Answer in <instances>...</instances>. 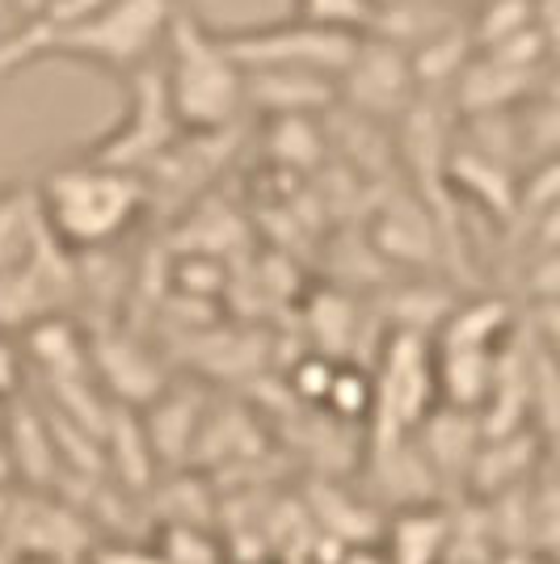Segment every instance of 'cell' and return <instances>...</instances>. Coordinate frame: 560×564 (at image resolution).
Masks as SVG:
<instances>
[{
  "label": "cell",
  "mask_w": 560,
  "mask_h": 564,
  "mask_svg": "<svg viewBox=\"0 0 560 564\" xmlns=\"http://www.w3.org/2000/svg\"><path fill=\"white\" fill-rule=\"evenodd\" d=\"M177 0H118L94 18L68 25H34L0 39V76L22 72L39 59H80L127 80L131 72L161 59L164 30Z\"/></svg>",
  "instance_id": "1"
},
{
  "label": "cell",
  "mask_w": 560,
  "mask_h": 564,
  "mask_svg": "<svg viewBox=\"0 0 560 564\" xmlns=\"http://www.w3.org/2000/svg\"><path fill=\"white\" fill-rule=\"evenodd\" d=\"M164 94L182 135H219L233 131L245 115V72L219 47L215 25H207L190 4H173V18L161 47Z\"/></svg>",
  "instance_id": "2"
},
{
  "label": "cell",
  "mask_w": 560,
  "mask_h": 564,
  "mask_svg": "<svg viewBox=\"0 0 560 564\" xmlns=\"http://www.w3.org/2000/svg\"><path fill=\"white\" fill-rule=\"evenodd\" d=\"M34 189H39V207H43L51 240L72 258L110 249L152 203L148 177L89 165V161H68V165L51 169Z\"/></svg>",
  "instance_id": "3"
},
{
  "label": "cell",
  "mask_w": 560,
  "mask_h": 564,
  "mask_svg": "<svg viewBox=\"0 0 560 564\" xmlns=\"http://www.w3.org/2000/svg\"><path fill=\"white\" fill-rule=\"evenodd\" d=\"M215 39L240 72H321V76L337 80L351 68L354 51L363 43V30L282 18V22L266 25L215 30Z\"/></svg>",
  "instance_id": "4"
},
{
  "label": "cell",
  "mask_w": 560,
  "mask_h": 564,
  "mask_svg": "<svg viewBox=\"0 0 560 564\" xmlns=\"http://www.w3.org/2000/svg\"><path fill=\"white\" fill-rule=\"evenodd\" d=\"M177 140H182V127H177L173 106H169V94H164L161 59H152L148 68L127 76V106H122V118H118L106 135H97L94 143H85V148L76 152V161L148 177Z\"/></svg>",
  "instance_id": "5"
},
{
  "label": "cell",
  "mask_w": 560,
  "mask_h": 564,
  "mask_svg": "<svg viewBox=\"0 0 560 564\" xmlns=\"http://www.w3.org/2000/svg\"><path fill=\"white\" fill-rule=\"evenodd\" d=\"M371 425L375 447L400 443L418 430L439 400V379H434V354L421 333H392L384 346V362L371 376Z\"/></svg>",
  "instance_id": "6"
},
{
  "label": "cell",
  "mask_w": 560,
  "mask_h": 564,
  "mask_svg": "<svg viewBox=\"0 0 560 564\" xmlns=\"http://www.w3.org/2000/svg\"><path fill=\"white\" fill-rule=\"evenodd\" d=\"M337 101L351 106V115L367 118V122H384V118H405L409 106L418 101V80L409 68V51L397 43L367 34L354 51L351 68L337 76Z\"/></svg>",
  "instance_id": "7"
},
{
  "label": "cell",
  "mask_w": 560,
  "mask_h": 564,
  "mask_svg": "<svg viewBox=\"0 0 560 564\" xmlns=\"http://www.w3.org/2000/svg\"><path fill=\"white\" fill-rule=\"evenodd\" d=\"M89 371H97V379L115 397L131 400V404H152L164 388L152 350L127 333H94L89 337Z\"/></svg>",
  "instance_id": "8"
},
{
  "label": "cell",
  "mask_w": 560,
  "mask_h": 564,
  "mask_svg": "<svg viewBox=\"0 0 560 564\" xmlns=\"http://www.w3.org/2000/svg\"><path fill=\"white\" fill-rule=\"evenodd\" d=\"M337 101V80L321 72H245V106L266 118H316Z\"/></svg>",
  "instance_id": "9"
},
{
  "label": "cell",
  "mask_w": 560,
  "mask_h": 564,
  "mask_svg": "<svg viewBox=\"0 0 560 564\" xmlns=\"http://www.w3.org/2000/svg\"><path fill=\"white\" fill-rule=\"evenodd\" d=\"M379 556L384 564H446L451 543V510L443 501L430 506H405L379 531Z\"/></svg>",
  "instance_id": "10"
},
{
  "label": "cell",
  "mask_w": 560,
  "mask_h": 564,
  "mask_svg": "<svg viewBox=\"0 0 560 564\" xmlns=\"http://www.w3.org/2000/svg\"><path fill=\"white\" fill-rule=\"evenodd\" d=\"M439 240H443V228L418 203H400L397 212L388 207L371 228L375 253L400 261V265H434L439 261Z\"/></svg>",
  "instance_id": "11"
},
{
  "label": "cell",
  "mask_w": 560,
  "mask_h": 564,
  "mask_svg": "<svg viewBox=\"0 0 560 564\" xmlns=\"http://www.w3.org/2000/svg\"><path fill=\"white\" fill-rule=\"evenodd\" d=\"M203 422H207V400L190 397L186 388H169V383H164L161 397L152 400L148 425H143V438H148L152 459H157V455H164V459L194 455V443H198Z\"/></svg>",
  "instance_id": "12"
},
{
  "label": "cell",
  "mask_w": 560,
  "mask_h": 564,
  "mask_svg": "<svg viewBox=\"0 0 560 564\" xmlns=\"http://www.w3.org/2000/svg\"><path fill=\"white\" fill-rule=\"evenodd\" d=\"M51 240L39 207V189L34 186H4L0 189V279L22 270Z\"/></svg>",
  "instance_id": "13"
},
{
  "label": "cell",
  "mask_w": 560,
  "mask_h": 564,
  "mask_svg": "<svg viewBox=\"0 0 560 564\" xmlns=\"http://www.w3.org/2000/svg\"><path fill=\"white\" fill-rule=\"evenodd\" d=\"M446 173L455 177V186L467 189L481 207H489L497 212L502 219H510L514 215V203H518V189H514L510 173L502 161H493L485 152H455V156H446Z\"/></svg>",
  "instance_id": "14"
},
{
  "label": "cell",
  "mask_w": 560,
  "mask_h": 564,
  "mask_svg": "<svg viewBox=\"0 0 560 564\" xmlns=\"http://www.w3.org/2000/svg\"><path fill=\"white\" fill-rule=\"evenodd\" d=\"M371 400H375L371 371H358L351 362H337L321 409H329L333 422L354 425V422H371Z\"/></svg>",
  "instance_id": "15"
},
{
  "label": "cell",
  "mask_w": 560,
  "mask_h": 564,
  "mask_svg": "<svg viewBox=\"0 0 560 564\" xmlns=\"http://www.w3.org/2000/svg\"><path fill=\"white\" fill-rule=\"evenodd\" d=\"M536 9H539V0H489L485 13H481V22H476V30H467L472 47H497V43H506L514 34L539 25Z\"/></svg>",
  "instance_id": "16"
},
{
  "label": "cell",
  "mask_w": 560,
  "mask_h": 564,
  "mask_svg": "<svg viewBox=\"0 0 560 564\" xmlns=\"http://www.w3.org/2000/svg\"><path fill=\"white\" fill-rule=\"evenodd\" d=\"M291 18L367 30V22H371V4H367V0H295V13H291Z\"/></svg>",
  "instance_id": "17"
},
{
  "label": "cell",
  "mask_w": 560,
  "mask_h": 564,
  "mask_svg": "<svg viewBox=\"0 0 560 564\" xmlns=\"http://www.w3.org/2000/svg\"><path fill=\"white\" fill-rule=\"evenodd\" d=\"M118 0H43L39 4V13L30 18L34 25H68V22H80V18H94L101 9H110Z\"/></svg>",
  "instance_id": "18"
},
{
  "label": "cell",
  "mask_w": 560,
  "mask_h": 564,
  "mask_svg": "<svg viewBox=\"0 0 560 564\" xmlns=\"http://www.w3.org/2000/svg\"><path fill=\"white\" fill-rule=\"evenodd\" d=\"M22 383V350L0 333V397L9 400Z\"/></svg>",
  "instance_id": "19"
},
{
  "label": "cell",
  "mask_w": 560,
  "mask_h": 564,
  "mask_svg": "<svg viewBox=\"0 0 560 564\" xmlns=\"http://www.w3.org/2000/svg\"><path fill=\"white\" fill-rule=\"evenodd\" d=\"M489 564H557V556H539V552H497Z\"/></svg>",
  "instance_id": "20"
},
{
  "label": "cell",
  "mask_w": 560,
  "mask_h": 564,
  "mask_svg": "<svg viewBox=\"0 0 560 564\" xmlns=\"http://www.w3.org/2000/svg\"><path fill=\"white\" fill-rule=\"evenodd\" d=\"M240 564H274V561H257V556H254V561H240Z\"/></svg>",
  "instance_id": "21"
},
{
  "label": "cell",
  "mask_w": 560,
  "mask_h": 564,
  "mask_svg": "<svg viewBox=\"0 0 560 564\" xmlns=\"http://www.w3.org/2000/svg\"><path fill=\"white\" fill-rule=\"evenodd\" d=\"M4 9H9V0H0V13H4Z\"/></svg>",
  "instance_id": "22"
}]
</instances>
